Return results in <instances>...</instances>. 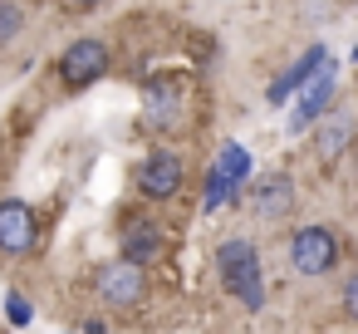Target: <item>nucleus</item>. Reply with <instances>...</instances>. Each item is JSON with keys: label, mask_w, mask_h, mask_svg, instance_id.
Returning <instances> with one entry per match:
<instances>
[{"label": "nucleus", "mask_w": 358, "mask_h": 334, "mask_svg": "<svg viewBox=\"0 0 358 334\" xmlns=\"http://www.w3.org/2000/svg\"><path fill=\"white\" fill-rule=\"evenodd\" d=\"M143 290H148V275H143V265H133V260H113V265L99 270V295H103V305H113V309L138 305Z\"/></svg>", "instance_id": "obj_8"}, {"label": "nucleus", "mask_w": 358, "mask_h": 334, "mask_svg": "<svg viewBox=\"0 0 358 334\" xmlns=\"http://www.w3.org/2000/svg\"><path fill=\"white\" fill-rule=\"evenodd\" d=\"M348 138H353V118H348V113L324 118V123H319V158H324V162H338L343 148H348Z\"/></svg>", "instance_id": "obj_13"}, {"label": "nucleus", "mask_w": 358, "mask_h": 334, "mask_svg": "<svg viewBox=\"0 0 358 334\" xmlns=\"http://www.w3.org/2000/svg\"><path fill=\"white\" fill-rule=\"evenodd\" d=\"M245 177H250V153H245L241 143H226V148L216 153V162H211L206 192H201V211H221L226 202H236L241 187H245Z\"/></svg>", "instance_id": "obj_2"}, {"label": "nucleus", "mask_w": 358, "mask_h": 334, "mask_svg": "<svg viewBox=\"0 0 358 334\" xmlns=\"http://www.w3.org/2000/svg\"><path fill=\"white\" fill-rule=\"evenodd\" d=\"M334 89H338V79H334V64L324 60L304 84H299V104H294V118H289V133H309L314 128V118H324L329 113V104H334Z\"/></svg>", "instance_id": "obj_5"}, {"label": "nucleus", "mask_w": 358, "mask_h": 334, "mask_svg": "<svg viewBox=\"0 0 358 334\" xmlns=\"http://www.w3.org/2000/svg\"><path fill=\"white\" fill-rule=\"evenodd\" d=\"M182 104H177V79H152L148 84V123L152 128H177Z\"/></svg>", "instance_id": "obj_12"}, {"label": "nucleus", "mask_w": 358, "mask_h": 334, "mask_svg": "<svg viewBox=\"0 0 358 334\" xmlns=\"http://www.w3.org/2000/svg\"><path fill=\"white\" fill-rule=\"evenodd\" d=\"M324 60H329V50H324V45H309V50H304V55H299V60H294V64H289L270 89H265V104H275V109H280V104H289V99L299 94V84H304Z\"/></svg>", "instance_id": "obj_11"}, {"label": "nucleus", "mask_w": 358, "mask_h": 334, "mask_svg": "<svg viewBox=\"0 0 358 334\" xmlns=\"http://www.w3.org/2000/svg\"><path fill=\"white\" fill-rule=\"evenodd\" d=\"M216 270L226 280V290L245 305V309H260L265 305V285H260V256L245 236H226L216 246Z\"/></svg>", "instance_id": "obj_1"}, {"label": "nucleus", "mask_w": 358, "mask_h": 334, "mask_svg": "<svg viewBox=\"0 0 358 334\" xmlns=\"http://www.w3.org/2000/svg\"><path fill=\"white\" fill-rule=\"evenodd\" d=\"M20 30H25V11L15 0H0V45H10Z\"/></svg>", "instance_id": "obj_14"}, {"label": "nucleus", "mask_w": 358, "mask_h": 334, "mask_svg": "<svg viewBox=\"0 0 358 334\" xmlns=\"http://www.w3.org/2000/svg\"><path fill=\"white\" fill-rule=\"evenodd\" d=\"M289 260H294L299 275L319 280V275H329L338 265V236L329 226H299L294 241H289Z\"/></svg>", "instance_id": "obj_3"}, {"label": "nucleus", "mask_w": 358, "mask_h": 334, "mask_svg": "<svg viewBox=\"0 0 358 334\" xmlns=\"http://www.w3.org/2000/svg\"><path fill=\"white\" fill-rule=\"evenodd\" d=\"M177 187H182V158H177V153L157 148V153H148V158L138 162V192H143V197L167 202V197H177Z\"/></svg>", "instance_id": "obj_7"}, {"label": "nucleus", "mask_w": 358, "mask_h": 334, "mask_svg": "<svg viewBox=\"0 0 358 334\" xmlns=\"http://www.w3.org/2000/svg\"><path fill=\"white\" fill-rule=\"evenodd\" d=\"M89 334H103V324H89Z\"/></svg>", "instance_id": "obj_18"}, {"label": "nucleus", "mask_w": 358, "mask_h": 334, "mask_svg": "<svg viewBox=\"0 0 358 334\" xmlns=\"http://www.w3.org/2000/svg\"><path fill=\"white\" fill-rule=\"evenodd\" d=\"M6 309H10V324H30L35 319V309H30L25 295H6Z\"/></svg>", "instance_id": "obj_15"}, {"label": "nucleus", "mask_w": 358, "mask_h": 334, "mask_svg": "<svg viewBox=\"0 0 358 334\" xmlns=\"http://www.w3.org/2000/svg\"><path fill=\"white\" fill-rule=\"evenodd\" d=\"M69 6H74V11H94V6H99V0H69Z\"/></svg>", "instance_id": "obj_17"}, {"label": "nucleus", "mask_w": 358, "mask_h": 334, "mask_svg": "<svg viewBox=\"0 0 358 334\" xmlns=\"http://www.w3.org/2000/svg\"><path fill=\"white\" fill-rule=\"evenodd\" d=\"M108 74V45L103 40H69L59 55V84L64 89H89Z\"/></svg>", "instance_id": "obj_4"}, {"label": "nucleus", "mask_w": 358, "mask_h": 334, "mask_svg": "<svg viewBox=\"0 0 358 334\" xmlns=\"http://www.w3.org/2000/svg\"><path fill=\"white\" fill-rule=\"evenodd\" d=\"M35 241H40V221H35L30 202L6 197V202H0V251H6V256H30Z\"/></svg>", "instance_id": "obj_6"}, {"label": "nucleus", "mask_w": 358, "mask_h": 334, "mask_svg": "<svg viewBox=\"0 0 358 334\" xmlns=\"http://www.w3.org/2000/svg\"><path fill=\"white\" fill-rule=\"evenodd\" d=\"M162 251H167V231H162L157 221H148V216H133V221H123V256H118V260L148 265V260H157Z\"/></svg>", "instance_id": "obj_10"}, {"label": "nucleus", "mask_w": 358, "mask_h": 334, "mask_svg": "<svg viewBox=\"0 0 358 334\" xmlns=\"http://www.w3.org/2000/svg\"><path fill=\"white\" fill-rule=\"evenodd\" d=\"M353 309H358V280H348V285H343V314L353 319Z\"/></svg>", "instance_id": "obj_16"}, {"label": "nucleus", "mask_w": 358, "mask_h": 334, "mask_svg": "<svg viewBox=\"0 0 358 334\" xmlns=\"http://www.w3.org/2000/svg\"><path fill=\"white\" fill-rule=\"evenodd\" d=\"M289 207H294V182H289V172H265V177H255V187H250V211H255L260 221H280Z\"/></svg>", "instance_id": "obj_9"}]
</instances>
